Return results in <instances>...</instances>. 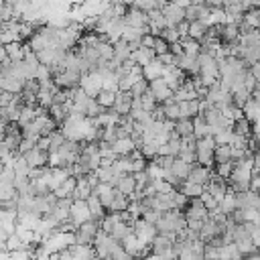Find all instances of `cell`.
I'll return each instance as SVG.
<instances>
[{
	"label": "cell",
	"instance_id": "obj_16",
	"mask_svg": "<svg viewBox=\"0 0 260 260\" xmlns=\"http://www.w3.org/2000/svg\"><path fill=\"white\" fill-rule=\"evenodd\" d=\"M156 57H158V55L154 53V49H146V47H140V49H136V51L132 53V61H134L136 65H140V67L152 63Z\"/></svg>",
	"mask_w": 260,
	"mask_h": 260
},
{
	"label": "cell",
	"instance_id": "obj_15",
	"mask_svg": "<svg viewBox=\"0 0 260 260\" xmlns=\"http://www.w3.org/2000/svg\"><path fill=\"white\" fill-rule=\"evenodd\" d=\"M215 236H219V225L213 221V217L209 215L205 221H203V225H201V230H199V238L207 244V242H211Z\"/></svg>",
	"mask_w": 260,
	"mask_h": 260
},
{
	"label": "cell",
	"instance_id": "obj_23",
	"mask_svg": "<svg viewBox=\"0 0 260 260\" xmlns=\"http://www.w3.org/2000/svg\"><path fill=\"white\" fill-rule=\"evenodd\" d=\"M134 234V223H128V221H118L112 230V236L118 240V242H124L126 238H130Z\"/></svg>",
	"mask_w": 260,
	"mask_h": 260
},
{
	"label": "cell",
	"instance_id": "obj_10",
	"mask_svg": "<svg viewBox=\"0 0 260 260\" xmlns=\"http://www.w3.org/2000/svg\"><path fill=\"white\" fill-rule=\"evenodd\" d=\"M26 158V162L30 165V169H37V167H49V152L41 150L39 146H35L32 150H28L26 154H22Z\"/></svg>",
	"mask_w": 260,
	"mask_h": 260
},
{
	"label": "cell",
	"instance_id": "obj_20",
	"mask_svg": "<svg viewBox=\"0 0 260 260\" xmlns=\"http://www.w3.org/2000/svg\"><path fill=\"white\" fill-rule=\"evenodd\" d=\"M49 116L57 122V126L61 128L65 122H67V118H69V104H53L51 106V110H49Z\"/></svg>",
	"mask_w": 260,
	"mask_h": 260
},
{
	"label": "cell",
	"instance_id": "obj_47",
	"mask_svg": "<svg viewBox=\"0 0 260 260\" xmlns=\"http://www.w3.org/2000/svg\"><path fill=\"white\" fill-rule=\"evenodd\" d=\"M171 51V45L162 39V37H156V41H154V53L160 57V55H165V53H169Z\"/></svg>",
	"mask_w": 260,
	"mask_h": 260
},
{
	"label": "cell",
	"instance_id": "obj_46",
	"mask_svg": "<svg viewBox=\"0 0 260 260\" xmlns=\"http://www.w3.org/2000/svg\"><path fill=\"white\" fill-rule=\"evenodd\" d=\"M160 217H162V211H156V209H146L144 215H142V219L148 221V223H152V225H156L160 221Z\"/></svg>",
	"mask_w": 260,
	"mask_h": 260
},
{
	"label": "cell",
	"instance_id": "obj_22",
	"mask_svg": "<svg viewBox=\"0 0 260 260\" xmlns=\"http://www.w3.org/2000/svg\"><path fill=\"white\" fill-rule=\"evenodd\" d=\"M232 130H234L238 136H246V138H250V136H252V132H254V124H252L246 116H242V118L234 120Z\"/></svg>",
	"mask_w": 260,
	"mask_h": 260
},
{
	"label": "cell",
	"instance_id": "obj_39",
	"mask_svg": "<svg viewBox=\"0 0 260 260\" xmlns=\"http://www.w3.org/2000/svg\"><path fill=\"white\" fill-rule=\"evenodd\" d=\"M213 138H215V142L217 144H234V140H236V132L232 130V128H228V130H219V132H215L213 134Z\"/></svg>",
	"mask_w": 260,
	"mask_h": 260
},
{
	"label": "cell",
	"instance_id": "obj_18",
	"mask_svg": "<svg viewBox=\"0 0 260 260\" xmlns=\"http://www.w3.org/2000/svg\"><path fill=\"white\" fill-rule=\"evenodd\" d=\"M116 189L120 191V193H124V195H134L136 191H138V187H136V179H134V173H128V175H122L120 177V181H118V185H116Z\"/></svg>",
	"mask_w": 260,
	"mask_h": 260
},
{
	"label": "cell",
	"instance_id": "obj_41",
	"mask_svg": "<svg viewBox=\"0 0 260 260\" xmlns=\"http://www.w3.org/2000/svg\"><path fill=\"white\" fill-rule=\"evenodd\" d=\"M234 173V162H217L215 167H213V175H217V177H221V179H230V175Z\"/></svg>",
	"mask_w": 260,
	"mask_h": 260
},
{
	"label": "cell",
	"instance_id": "obj_26",
	"mask_svg": "<svg viewBox=\"0 0 260 260\" xmlns=\"http://www.w3.org/2000/svg\"><path fill=\"white\" fill-rule=\"evenodd\" d=\"M128 207H130V197H128V195H124V193H120V191L116 189L114 201H112V205H110V209H108V211H114V213H122V211H126Z\"/></svg>",
	"mask_w": 260,
	"mask_h": 260
},
{
	"label": "cell",
	"instance_id": "obj_30",
	"mask_svg": "<svg viewBox=\"0 0 260 260\" xmlns=\"http://www.w3.org/2000/svg\"><path fill=\"white\" fill-rule=\"evenodd\" d=\"M158 148H160V142H156V140H144V144L138 150L142 152V156L146 160H152V158L158 156Z\"/></svg>",
	"mask_w": 260,
	"mask_h": 260
},
{
	"label": "cell",
	"instance_id": "obj_59",
	"mask_svg": "<svg viewBox=\"0 0 260 260\" xmlns=\"http://www.w3.org/2000/svg\"><path fill=\"white\" fill-rule=\"evenodd\" d=\"M252 2H254V4H256V6H260V0H252Z\"/></svg>",
	"mask_w": 260,
	"mask_h": 260
},
{
	"label": "cell",
	"instance_id": "obj_4",
	"mask_svg": "<svg viewBox=\"0 0 260 260\" xmlns=\"http://www.w3.org/2000/svg\"><path fill=\"white\" fill-rule=\"evenodd\" d=\"M69 219L75 228H79L81 223L89 221L91 219V211L87 207V201H73L71 205V211H69Z\"/></svg>",
	"mask_w": 260,
	"mask_h": 260
},
{
	"label": "cell",
	"instance_id": "obj_35",
	"mask_svg": "<svg viewBox=\"0 0 260 260\" xmlns=\"http://www.w3.org/2000/svg\"><path fill=\"white\" fill-rule=\"evenodd\" d=\"M175 130L181 134V138H185V136L195 134V124H193V120H191V118H183V120L175 122Z\"/></svg>",
	"mask_w": 260,
	"mask_h": 260
},
{
	"label": "cell",
	"instance_id": "obj_51",
	"mask_svg": "<svg viewBox=\"0 0 260 260\" xmlns=\"http://www.w3.org/2000/svg\"><path fill=\"white\" fill-rule=\"evenodd\" d=\"M37 146V142L35 140H28V138H22V142H20V146H18V154H26L28 150H32Z\"/></svg>",
	"mask_w": 260,
	"mask_h": 260
},
{
	"label": "cell",
	"instance_id": "obj_56",
	"mask_svg": "<svg viewBox=\"0 0 260 260\" xmlns=\"http://www.w3.org/2000/svg\"><path fill=\"white\" fill-rule=\"evenodd\" d=\"M142 260H165V258H162V256H158V254H152V252H150V254H146Z\"/></svg>",
	"mask_w": 260,
	"mask_h": 260
},
{
	"label": "cell",
	"instance_id": "obj_48",
	"mask_svg": "<svg viewBox=\"0 0 260 260\" xmlns=\"http://www.w3.org/2000/svg\"><path fill=\"white\" fill-rule=\"evenodd\" d=\"M201 201L205 203V207H207L209 211H213V209H217V207H219V203H217V201L213 199V195H211V193H209L207 189L203 191V195H201Z\"/></svg>",
	"mask_w": 260,
	"mask_h": 260
},
{
	"label": "cell",
	"instance_id": "obj_24",
	"mask_svg": "<svg viewBox=\"0 0 260 260\" xmlns=\"http://www.w3.org/2000/svg\"><path fill=\"white\" fill-rule=\"evenodd\" d=\"M191 169H193V165H189V162H185L183 158H175V162H173V169H171V173L177 177V179H181V181H187V177H189V173H191Z\"/></svg>",
	"mask_w": 260,
	"mask_h": 260
},
{
	"label": "cell",
	"instance_id": "obj_40",
	"mask_svg": "<svg viewBox=\"0 0 260 260\" xmlns=\"http://www.w3.org/2000/svg\"><path fill=\"white\" fill-rule=\"evenodd\" d=\"M114 169H116L118 175L132 173V160H130V156H118V160L114 162Z\"/></svg>",
	"mask_w": 260,
	"mask_h": 260
},
{
	"label": "cell",
	"instance_id": "obj_31",
	"mask_svg": "<svg viewBox=\"0 0 260 260\" xmlns=\"http://www.w3.org/2000/svg\"><path fill=\"white\" fill-rule=\"evenodd\" d=\"M116 93L118 91H108V89H102L98 93V104L104 108V110H114V104H116Z\"/></svg>",
	"mask_w": 260,
	"mask_h": 260
},
{
	"label": "cell",
	"instance_id": "obj_13",
	"mask_svg": "<svg viewBox=\"0 0 260 260\" xmlns=\"http://www.w3.org/2000/svg\"><path fill=\"white\" fill-rule=\"evenodd\" d=\"M132 93H126V91H118L116 93V104H114V110L120 114V116H128L132 112Z\"/></svg>",
	"mask_w": 260,
	"mask_h": 260
},
{
	"label": "cell",
	"instance_id": "obj_14",
	"mask_svg": "<svg viewBox=\"0 0 260 260\" xmlns=\"http://www.w3.org/2000/svg\"><path fill=\"white\" fill-rule=\"evenodd\" d=\"M142 77L148 79V81H154V79L165 77V65L158 61V57H156L152 63H148V65L142 67Z\"/></svg>",
	"mask_w": 260,
	"mask_h": 260
},
{
	"label": "cell",
	"instance_id": "obj_6",
	"mask_svg": "<svg viewBox=\"0 0 260 260\" xmlns=\"http://www.w3.org/2000/svg\"><path fill=\"white\" fill-rule=\"evenodd\" d=\"M162 14H165V18H167V26H179L183 20H187V18H185V8L179 6L177 2H169V4L162 8Z\"/></svg>",
	"mask_w": 260,
	"mask_h": 260
},
{
	"label": "cell",
	"instance_id": "obj_57",
	"mask_svg": "<svg viewBox=\"0 0 260 260\" xmlns=\"http://www.w3.org/2000/svg\"><path fill=\"white\" fill-rule=\"evenodd\" d=\"M254 169H258V171H260V150L254 154Z\"/></svg>",
	"mask_w": 260,
	"mask_h": 260
},
{
	"label": "cell",
	"instance_id": "obj_28",
	"mask_svg": "<svg viewBox=\"0 0 260 260\" xmlns=\"http://www.w3.org/2000/svg\"><path fill=\"white\" fill-rule=\"evenodd\" d=\"M181 45H183L185 55H189V57H199L201 55V43L199 41H195L191 37H185V39H181Z\"/></svg>",
	"mask_w": 260,
	"mask_h": 260
},
{
	"label": "cell",
	"instance_id": "obj_9",
	"mask_svg": "<svg viewBox=\"0 0 260 260\" xmlns=\"http://www.w3.org/2000/svg\"><path fill=\"white\" fill-rule=\"evenodd\" d=\"M211 177H213V173H211V169H209V167L193 165V169H191V173H189L187 181H189V183H195V185H203V187H205V185L211 181Z\"/></svg>",
	"mask_w": 260,
	"mask_h": 260
},
{
	"label": "cell",
	"instance_id": "obj_1",
	"mask_svg": "<svg viewBox=\"0 0 260 260\" xmlns=\"http://www.w3.org/2000/svg\"><path fill=\"white\" fill-rule=\"evenodd\" d=\"M100 232H102L100 221L89 219V221L81 223V225L75 230V244H81V246H93V240L98 238Z\"/></svg>",
	"mask_w": 260,
	"mask_h": 260
},
{
	"label": "cell",
	"instance_id": "obj_49",
	"mask_svg": "<svg viewBox=\"0 0 260 260\" xmlns=\"http://www.w3.org/2000/svg\"><path fill=\"white\" fill-rule=\"evenodd\" d=\"M118 140L116 136V130L114 128H104V134H102V140L100 142H106V144H114Z\"/></svg>",
	"mask_w": 260,
	"mask_h": 260
},
{
	"label": "cell",
	"instance_id": "obj_5",
	"mask_svg": "<svg viewBox=\"0 0 260 260\" xmlns=\"http://www.w3.org/2000/svg\"><path fill=\"white\" fill-rule=\"evenodd\" d=\"M124 18H126V26H132V28H150L148 26V12L140 10L138 6H128V14Z\"/></svg>",
	"mask_w": 260,
	"mask_h": 260
},
{
	"label": "cell",
	"instance_id": "obj_11",
	"mask_svg": "<svg viewBox=\"0 0 260 260\" xmlns=\"http://www.w3.org/2000/svg\"><path fill=\"white\" fill-rule=\"evenodd\" d=\"M152 209L162 211V213L175 209V191L173 193H156L152 197Z\"/></svg>",
	"mask_w": 260,
	"mask_h": 260
},
{
	"label": "cell",
	"instance_id": "obj_37",
	"mask_svg": "<svg viewBox=\"0 0 260 260\" xmlns=\"http://www.w3.org/2000/svg\"><path fill=\"white\" fill-rule=\"evenodd\" d=\"M203 191H205V187H203V185H195V183H189V181H185V183H183V187H181V193H185L189 199L201 197V195H203Z\"/></svg>",
	"mask_w": 260,
	"mask_h": 260
},
{
	"label": "cell",
	"instance_id": "obj_29",
	"mask_svg": "<svg viewBox=\"0 0 260 260\" xmlns=\"http://www.w3.org/2000/svg\"><path fill=\"white\" fill-rule=\"evenodd\" d=\"M193 124H195V136L197 138H205V136H213V132H211V126L205 122V118L199 114V116H195L193 118Z\"/></svg>",
	"mask_w": 260,
	"mask_h": 260
},
{
	"label": "cell",
	"instance_id": "obj_27",
	"mask_svg": "<svg viewBox=\"0 0 260 260\" xmlns=\"http://www.w3.org/2000/svg\"><path fill=\"white\" fill-rule=\"evenodd\" d=\"M242 59L252 67L260 61V45H250V47H242Z\"/></svg>",
	"mask_w": 260,
	"mask_h": 260
},
{
	"label": "cell",
	"instance_id": "obj_55",
	"mask_svg": "<svg viewBox=\"0 0 260 260\" xmlns=\"http://www.w3.org/2000/svg\"><path fill=\"white\" fill-rule=\"evenodd\" d=\"M242 260H260V250H254V252H250V254H244Z\"/></svg>",
	"mask_w": 260,
	"mask_h": 260
},
{
	"label": "cell",
	"instance_id": "obj_32",
	"mask_svg": "<svg viewBox=\"0 0 260 260\" xmlns=\"http://www.w3.org/2000/svg\"><path fill=\"white\" fill-rule=\"evenodd\" d=\"M165 118L167 120H171V122H179L181 120V110H179V104L171 98V100H167L165 104Z\"/></svg>",
	"mask_w": 260,
	"mask_h": 260
},
{
	"label": "cell",
	"instance_id": "obj_33",
	"mask_svg": "<svg viewBox=\"0 0 260 260\" xmlns=\"http://www.w3.org/2000/svg\"><path fill=\"white\" fill-rule=\"evenodd\" d=\"M37 108H39V106H37ZM37 108H35V106H24V108H22L20 118H18V124H20L22 128H24V126H28V124H32V122L39 118Z\"/></svg>",
	"mask_w": 260,
	"mask_h": 260
},
{
	"label": "cell",
	"instance_id": "obj_42",
	"mask_svg": "<svg viewBox=\"0 0 260 260\" xmlns=\"http://www.w3.org/2000/svg\"><path fill=\"white\" fill-rule=\"evenodd\" d=\"M4 244H6V250H8V252H16V250L26 248V244L22 242V238H20L18 234H12V236H10V238H8Z\"/></svg>",
	"mask_w": 260,
	"mask_h": 260
},
{
	"label": "cell",
	"instance_id": "obj_45",
	"mask_svg": "<svg viewBox=\"0 0 260 260\" xmlns=\"http://www.w3.org/2000/svg\"><path fill=\"white\" fill-rule=\"evenodd\" d=\"M140 100H142V108H144L146 112H154V110H156V106H158V102H156V98H154V95H152L150 91H148L146 95H142Z\"/></svg>",
	"mask_w": 260,
	"mask_h": 260
},
{
	"label": "cell",
	"instance_id": "obj_54",
	"mask_svg": "<svg viewBox=\"0 0 260 260\" xmlns=\"http://www.w3.org/2000/svg\"><path fill=\"white\" fill-rule=\"evenodd\" d=\"M154 41H156V37H154L152 32H146V35L142 37V47H146V49H154Z\"/></svg>",
	"mask_w": 260,
	"mask_h": 260
},
{
	"label": "cell",
	"instance_id": "obj_50",
	"mask_svg": "<svg viewBox=\"0 0 260 260\" xmlns=\"http://www.w3.org/2000/svg\"><path fill=\"white\" fill-rule=\"evenodd\" d=\"M230 219H232V221H234L236 225H242V223H246V211L238 207V209H234V211H232Z\"/></svg>",
	"mask_w": 260,
	"mask_h": 260
},
{
	"label": "cell",
	"instance_id": "obj_17",
	"mask_svg": "<svg viewBox=\"0 0 260 260\" xmlns=\"http://www.w3.org/2000/svg\"><path fill=\"white\" fill-rule=\"evenodd\" d=\"M112 148H114V152H116L118 156H130L134 150H138V148H136V142H134L132 138H118V140L112 144Z\"/></svg>",
	"mask_w": 260,
	"mask_h": 260
},
{
	"label": "cell",
	"instance_id": "obj_19",
	"mask_svg": "<svg viewBox=\"0 0 260 260\" xmlns=\"http://www.w3.org/2000/svg\"><path fill=\"white\" fill-rule=\"evenodd\" d=\"M179 110H181V120L183 118H195L201 114V102L199 100H189V102H181L179 104Z\"/></svg>",
	"mask_w": 260,
	"mask_h": 260
},
{
	"label": "cell",
	"instance_id": "obj_60",
	"mask_svg": "<svg viewBox=\"0 0 260 260\" xmlns=\"http://www.w3.org/2000/svg\"><path fill=\"white\" fill-rule=\"evenodd\" d=\"M215 260H219V258H215Z\"/></svg>",
	"mask_w": 260,
	"mask_h": 260
},
{
	"label": "cell",
	"instance_id": "obj_52",
	"mask_svg": "<svg viewBox=\"0 0 260 260\" xmlns=\"http://www.w3.org/2000/svg\"><path fill=\"white\" fill-rule=\"evenodd\" d=\"M14 95H16V93H10V91H2V93H0V108H6V106H10V104H12V100H14Z\"/></svg>",
	"mask_w": 260,
	"mask_h": 260
},
{
	"label": "cell",
	"instance_id": "obj_21",
	"mask_svg": "<svg viewBox=\"0 0 260 260\" xmlns=\"http://www.w3.org/2000/svg\"><path fill=\"white\" fill-rule=\"evenodd\" d=\"M132 47L124 41V39H120L118 43H114V59H118L120 63H126V61H130L132 59Z\"/></svg>",
	"mask_w": 260,
	"mask_h": 260
},
{
	"label": "cell",
	"instance_id": "obj_53",
	"mask_svg": "<svg viewBox=\"0 0 260 260\" xmlns=\"http://www.w3.org/2000/svg\"><path fill=\"white\" fill-rule=\"evenodd\" d=\"M189 26H191V22H189V20H183L179 26H175V28H177V32L181 35V39L189 37Z\"/></svg>",
	"mask_w": 260,
	"mask_h": 260
},
{
	"label": "cell",
	"instance_id": "obj_34",
	"mask_svg": "<svg viewBox=\"0 0 260 260\" xmlns=\"http://www.w3.org/2000/svg\"><path fill=\"white\" fill-rule=\"evenodd\" d=\"M207 28H209V26H207L205 22H199V20H197V22H191V26H189V37L201 43V41L207 37Z\"/></svg>",
	"mask_w": 260,
	"mask_h": 260
},
{
	"label": "cell",
	"instance_id": "obj_7",
	"mask_svg": "<svg viewBox=\"0 0 260 260\" xmlns=\"http://www.w3.org/2000/svg\"><path fill=\"white\" fill-rule=\"evenodd\" d=\"M81 73H75V71H63L59 77H55V85L59 89H77L81 85Z\"/></svg>",
	"mask_w": 260,
	"mask_h": 260
},
{
	"label": "cell",
	"instance_id": "obj_38",
	"mask_svg": "<svg viewBox=\"0 0 260 260\" xmlns=\"http://www.w3.org/2000/svg\"><path fill=\"white\" fill-rule=\"evenodd\" d=\"M217 162H232V146L230 144H217V148H215V165Z\"/></svg>",
	"mask_w": 260,
	"mask_h": 260
},
{
	"label": "cell",
	"instance_id": "obj_12",
	"mask_svg": "<svg viewBox=\"0 0 260 260\" xmlns=\"http://www.w3.org/2000/svg\"><path fill=\"white\" fill-rule=\"evenodd\" d=\"M24 87V79L16 75H0V89L10 91V93H20Z\"/></svg>",
	"mask_w": 260,
	"mask_h": 260
},
{
	"label": "cell",
	"instance_id": "obj_58",
	"mask_svg": "<svg viewBox=\"0 0 260 260\" xmlns=\"http://www.w3.org/2000/svg\"><path fill=\"white\" fill-rule=\"evenodd\" d=\"M223 2V6H232V4H240L242 0H221Z\"/></svg>",
	"mask_w": 260,
	"mask_h": 260
},
{
	"label": "cell",
	"instance_id": "obj_44",
	"mask_svg": "<svg viewBox=\"0 0 260 260\" xmlns=\"http://www.w3.org/2000/svg\"><path fill=\"white\" fill-rule=\"evenodd\" d=\"M179 158H183V160L189 162V165H197V150L183 144V148H181V152H179Z\"/></svg>",
	"mask_w": 260,
	"mask_h": 260
},
{
	"label": "cell",
	"instance_id": "obj_2",
	"mask_svg": "<svg viewBox=\"0 0 260 260\" xmlns=\"http://www.w3.org/2000/svg\"><path fill=\"white\" fill-rule=\"evenodd\" d=\"M134 234H136V238H138L142 244L150 246V244L154 242V238L158 236V228L152 225V223H148V221H144V219L140 217V219L134 221Z\"/></svg>",
	"mask_w": 260,
	"mask_h": 260
},
{
	"label": "cell",
	"instance_id": "obj_8",
	"mask_svg": "<svg viewBox=\"0 0 260 260\" xmlns=\"http://www.w3.org/2000/svg\"><path fill=\"white\" fill-rule=\"evenodd\" d=\"M150 93L156 98V102H158V104H165L167 100H171V98L175 95V91L169 87V83L165 81V77L150 81Z\"/></svg>",
	"mask_w": 260,
	"mask_h": 260
},
{
	"label": "cell",
	"instance_id": "obj_36",
	"mask_svg": "<svg viewBox=\"0 0 260 260\" xmlns=\"http://www.w3.org/2000/svg\"><path fill=\"white\" fill-rule=\"evenodd\" d=\"M234 209H238V205H236V193L230 189L228 191V195L223 197V201L219 203V211L221 213H225V215H232V211Z\"/></svg>",
	"mask_w": 260,
	"mask_h": 260
},
{
	"label": "cell",
	"instance_id": "obj_43",
	"mask_svg": "<svg viewBox=\"0 0 260 260\" xmlns=\"http://www.w3.org/2000/svg\"><path fill=\"white\" fill-rule=\"evenodd\" d=\"M160 37H162L169 45H173V43H179V41H181V35L177 32V28H175V26H165V28L160 30Z\"/></svg>",
	"mask_w": 260,
	"mask_h": 260
},
{
	"label": "cell",
	"instance_id": "obj_3",
	"mask_svg": "<svg viewBox=\"0 0 260 260\" xmlns=\"http://www.w3.org/2000/svg\"><path fill=\"white\" fill-rule=\"evenodd\" d=\"M89 98H98V93L104 89V77L100 73H87L81 77V85H79Z\"/></svg>",
	"mask_w": 260,
	"mask_h": 260
},
{
	"label": "cell",
	"instance_id": "obj_25",
	"mask_svg": "<svg viewBox=\"0 0 260 260\" xmlns=\"http://www.w3.org/2000/svg\"><path fill=\"white\" fill-rule=\"evenodd\" d=\"M75 189H77V177H69V179H65V183H63L57 191H53V193H55L59 199H67V197H73Z\"/></svg>",
	"mask_w": 260,
	"mask_h": 260
}]
</instances>
